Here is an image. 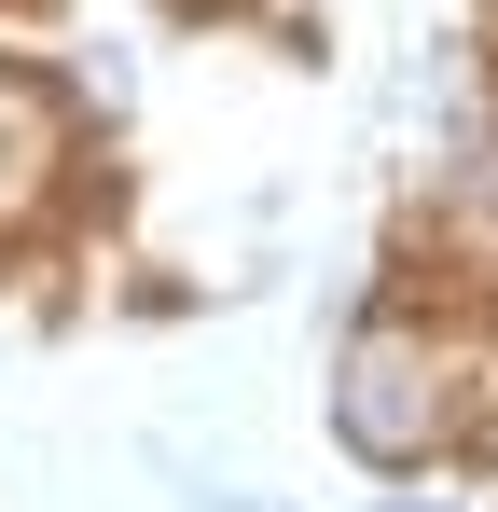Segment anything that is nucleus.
<instances>
[{"instance_id": "nucleus-1", "label": "nucleus", "mask_w": 498, "mask_h": 512, "mask_svg": "<svg viewBox=\"0 0 498 512\" xmlns=\"http://www.w3.org/2000/svg\"><path fill=\"white\" fill-rule=\"evenodd\" d=\"M332 416H346V443H360V457H415V443H429V416H443V388H429V360H415L402 333H374L360 360H346V402H332Z\"/></svg>"}]
</instances>
